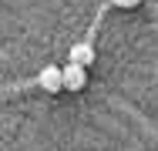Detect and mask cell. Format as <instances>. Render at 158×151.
<instances>
[{"label": "cell", "instance_id": "cell-1", "mask_svg": "<svg viewBox=\"0 0 158 151\" xmlns=\"http://www.w3.org/2000/svg\"><path fill=\"white\" fill-rule=\"evenodd\" d=\"M37 84H40L44 91H51V94L64 91V67H57V64H47V67L37 74Z\"/></svg>", "mask_w": 158, "mask_h": 151}, {"label": "cell", "instance_id": "cell-2", "mask_svg": "<svg viewBox=\"0 0 158 151\" xmlns=\"http://www.w3.org/2000/svg\"><path fill=\"white\" fill-rule=\"evenodd\" d=\"M88 84V71L81 67V64H64V91H84Z\"/></svg>", "mask_w": 158, "mask_h": 151}, {"label": "cell", "instance_id": "cell-3", "mask_svg": "<svg viewBox=\"0 0 158 151\" xmlns=\"http://www.w3.org/2000/svg\"><path fill=\"white\" fill-rule=\"evenodd\" d=\"M71 64H81V67H88V64H94V44L91 40H81V44H74L71 47Z\"/></svg>", "mask_w": 158, "mask_h": 151}, {"label": "cell", "instance_id": "cell-4", "mask_svg": "<svg viewBox=\"0 0 158 151\" xmlns=\"http://www.w3.org/2000/svg\"><path fill=\"white\" fill-rule=\"evenodd\" d=\"M111 3H114V7H125V10H128V7H138L141 0H111Z\"/></svg>", "mask_w": 158, "mask_h": 151}]
</instances>
